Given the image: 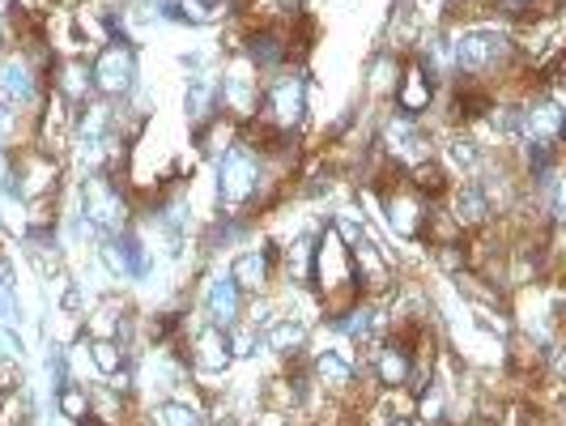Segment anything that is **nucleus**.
Wrapping results in <instances>:
<instances>
[{
  "label": "nucleus",
  "mask_w": 566,
  "mask_h": 426,
  "mask_svg": "<svg viewBox=\"0 0 566 426\" xmlns=\"http://www.w3.org/2000/svg\"><path fill=\"white\" fill-rule=\"evenodd\" d=\"M18 128H22V112H13V107L0 103V149H13Z\"/></svg>",
  "instance_id": "2f4dec72"
},
{
  "label": "nucleus",
  "mask_w": 566,
  "mask_h": 426,
  "mask_svg": "<svg viewBox=\"0 0 566 426\" xmlns=\"http://www.w3.org/2000/svg\"><path fill=\"white\" fill-rule=\"evenodd\" d=\"M397 82H400V56L384 48L379 56L370 60V69H367L370 98H392V94H397Z\"/></svg>",
  "instance_id": "393cba45"
},
{
  "label": "nucleus",
  "mask_w": 566,
  "mask_h": 426,
  "mask_svg": "<svg viewBox=\"0 0 566 426\" xmlns=\"http://www.w3.org/2000/svg\"><path fill=\"white\" fill-rule=\"evenodd\" d=\"M73 128H77V107L69 98H60L56 90L43 94V112H34V137L30 145H39L43 154H56L73 145Z\"/></svg>",
  "instance_id": "9d476101"
},
{
  "label": "nucleus",
  "mask_w": 566,
  "mask_h": 426,
  "mask_svg": "<svg viewBox=\"0 0 566 426\" xmlns=\"http://www.w3.org/2000/svg\"><path fill=\"white\" fill-rule=\"evenodd\" d=\"M85 354H90V367L98 371L103 380H112L115 371L128 363V350L115 337H85Z\"/></svg>",
  "instance_id": "a878e982"
},
{
  "label": "nucleus",
  "mask_w": 566,
  "mask_h": 426,
  "mask_svg": "<svg viewBox=\"0 0 566 426\" xmlns=\"http://www.w3.org/2000/svg\"><path fill=\"white\" fill-rule=\"evenodd\" d=\"M82 222L90 227L94 239H112V235H124L128 222H133V205L124 197V188L115 184L112 175L103 170H90L82 184Z\"/></svg>",
  "instance_id": "f03ea898"
},
{
  "label": "nucleus",
  "mask_w": 566,
  "mask_h": 426,
  "mask_svg": "<svg viewBox=\"0 0 566 426\" xmlns=\"http://www.w3.org/2000/svg\"><path fill=\"white\" fill-rule=\"evenodd\" d=\"M243 290L234 285L230 273H213V282L205 285V312H209V324H218V329H230V324H239L243 320Z\"/></svg>",
  "instance_id": "a211bd4d"
},
{
  "label": "nucleus",
  "mask_w": 566,
  "mask_h": 426,
  "mask_svg": "<svg viewBox=\"0 0 566 426\" xmlns=\"http://www.w3.org/2000/svg\"><path fill=\"white\" fill-rule=\"evenodd\" d=\"M273 269H277V248H248L230 260V278L243 294H269L273 282Z\"/></svg>",
  "instance_id": "dca6fc26"
},
{
  "label": "nucleus",
  "mask_w": 566,
  "mask_h": 426,
  "mask_svg": "<svg viewBox=\"0 0 566 426\" xmlns=\"http://www.w3.org/2000/svg\"><path fill=\"white\" fill-rule=\"evenodd\" d=\"M260 184H264V158L243 142H234L218 158V200L230 214H239L243 205L260 200Z\"/></svg>",
  "instance_id": "20e7f679"
},
{
  "label": "nucleus",
  "mask_w": 566,
  "mask_h": 426,
  "mask_svg": "<svg viewBox=\"0 0 566 426\" xmlns=\"http://www.w3.org/2000/svg\"><path fill=\"white\" fill-rule=\"evenodd\" d=\"M370 375L379 388H405L413 375V354L400 337H379L370 345Z\"/></svg>",
  "instance_id": "ddd939ff"
},
{
  "label": "nucleus",
  "mask_w": 566,
  "mask_h": 426,
  "mask_svg": "<svg viewBox=\"0 0 566 426\" xmlns=\"http://www.w3.org/2000/svg\"><path fill=\"white\" fill-rule=\"evenodd\" d=\"M379 154L392 163V167L409 170L413 163L430 158V137H426L422 120H409V115H388L384 128H379Z\"/></svg>",
  "instance_id": "1a4fd4ad"
},
{
  "label": "nucleus",
  "mask_w": 566,
  "mask_h": 426,
  "mask_svg": "<svg viewBox=\"0 0 566 426\" xmlns=\"http://www.w3.org/2000/svg\"><path fill=\"white\" fill-rule=\"evenodd\" d=\"M443 154H448V163H452L455 170H464V179H478V170H485V154L473 133L452 128L448 142H443Z\"/></svg>",
  "instance_id": "b1692460"
},
{
  "label": "nucleus",
  "mask_w": 566,
  "mask_h": 426,
  "mask_svg": "<svg viewBox=\"0 0 566 426\" xmlns=\"http://www.w3.org/2000/svg\"><path fill=\"white\" fill-rule=\"evenodd\" d=\"M379 205H384V222H388V230H392L397 239H422L426 209H430V205L405 184V175L379 193Z\"/></svg>",
  "instance_id": "9b49d317"
},
{
  "label": "nucleus",
  "mask_w": 566,
  "mask_h": 426,
  "mask_svg": "<svg viewBox=\"0 0 566 426\" xmlns=\"http://www.w3.org/2000/svg\"><path fill=\"white\" fill-rule=\"evenodd\" d=\"M90 82H94L98 98H128L137 90V52H133V43H124V39L103 43L90 60Z\"/></svg>",
  "instance_id": "39448f33"
},
{
  "label": "nucleus",
  "mask_w": 566,
  "mask_h": 426,
  "mask_svg": "<svg viewBox=\"0 0 566 426\" xmlns=\"http://www.w3.org/2000/svg\"><path fill=\"white\" fill-rule=\"evenodd\" d=\"M384 426H418V423H413V418H388Z\"/></svg>",
  "instance_id": "c9c22d12"
},
{
  "label": "nucleus",
  "mask_w": 566,
  "mask_h": 426,
  "mask_svg": "<svg viewBox=\"0 0 566 426\" xmlns=\"http://www.w3.org/2000/svg\"><path fill=\"white\" fill-rule=\"evenodd\" d=\"M260 107H264L260 115L273 120L282 133H298V128L307 124V73L285 64L273 77H264Z\"/></svg>",
  "instance_id": "7ed1b4c3"
},
{
  "label": "nucleus",
  "mask_w": 566,
  "mask_h": 426,
  "mask_svg": "<svg viewBox=\"0 0 566 426\" xmlns=\"http://www.w3.org/2000/svg\"><path fill=\"white\" fill-rule=\"evenodd\" d=\"M0 103L22 115H34V107L43 103V73L27 52L0 56Z\"/></svg>",
  "instance_id": "6e6552de"
},
{
  "label": "nucleus",
  "mask_w": 566,
  "mask_h": 426,
  "mask_svg": "<svg viewBox=\"0 0 566 426\" xmlns=\"http://www.w3.org/2000/svg\"><path fill=\"white\" fill-rule=\"evenodd\" d=\"M503 13H507L511 22H520V18H528V9H533V0H494Z\"/></svg>",
  "instance_id": "72a5a7b5"
},
{
  "label": "nucleus",
  "mask_w": 566,
  "mask_h": 426,
  "mask_svg": "<svg viewBox=\"0 0 566 426\" xmlns=\"http://www.w3.org/2000/svg\"><path fill=\"white\" fill-rule=\"evenodd\" d=\"M277 264L285 269L290 290H307V285H312V269H315V239L312 235H298V239H290L285 248H277Z\"/></svg>",
  "instance_id": "4be33fe9"
},
{
  "label": "nucleus",
  "mask_w": 566,
  "mask_h": 426,
  "mask_svg": "<svg viewBox=\"0 0 566 426\" xmlns=\"http://www.w3.org/2000/svg\"><path fill=\"white\" fill-rule=\"evenodd\" d=\"M312 380L328 397H349L354 384H358V371H354V359H349V354H340V350H319L312 359Z\"/></svg>",
  "instance_id": "f3484780"
},
{
  "label": "nucleus",
  "mask_w": 566,
  "mask_h": 426,
  "mask_svg": "<svg viewBox=\"0 0 566 426\" xmlns=\"http://www.w3.org/2000/svg\"><path fill=\"white\" fill-rule=\"evenodd\" d=\"M260 90H264L260 73H255L243 56H234L227 69L218 73V107H222V115H230L234 124H243V120H252V115L260 112Z\"/></svg>",
  "instance_id": "423d86ee"
},
{
  "label": "nucleus",
  "mask_w": 566,
  "mask_h": 426,
  "mask_svg": "<svg viewBox=\"0 0 566 426\" xmlns=\"http://www.w3.org/2000/svg\"><path fill=\"white\" fill-rule=\"evenodd\" d=\"M22 4V13H43L48 9V0H18Z\"/></svg>",
  "instance_id": "f704fd0d"
},
{
  "label": "nucleus",
  "mask_w": 566,
  "mask_h": 426,
  "mask_svg": "<svg viewBox=\"0 0 566 426\" xmlns=\"http://www.w3.org/2000/svg\"><path fill=\"white\" fill-rule=\"evenodd\" d=\"M452 222L464 235H478V230H485L490 222H494V205L485 200V193L478 188V179H460V184H452Z\"/></svg>",
  "instance_id": "4468645a"
},
{
  "label": "nucleus",
  "mask_w": 566,
  "mask_h": 426,
  "mask_svg": "<svg viewBox=\"0 0 566 426\" xmlns=\"http://www.w3.org/2000/svg\"><path fill=\"white\" fill-rule=\"evenodd\" d=\"M307 337H312V329H307V320H303V315H277V320L260 333L264 350H269V354H277V359H294V354L307 345Z\"/></svg>",
  "instance_id": "412c9836"
},
{
  "label": "nucleus",
  "mask_w": 566,
  "mask_h": 426,
  "mask_svg": "<svg viewBox=\"0 0 566 426\" xmlns=\"http://www.w3.org/2000/svg\"><path fill=\"white\" fill-rule=\"evenodd\" d=\"M230 363H234V354H230L227 329L205 324V329H197V333H192L188 371H197V375H222V371H230Z\"/></svg>",
  "instance_id": "2eb2a0df"
},
{
  "label": "nucleus",
  "mask_w": 566,
  "mask_h": 426,
  "mask_svg": "<svg viewBox=\"0 0 566 426\" xmlns=\"http://www.w3.org/2000/svg\"><path fill=\"white\" fill-rule=\"evenodd\" d=\"M515 60V39L499 27H464L448 39V64L464 82H485Z\"/></svg>",
  "instance_id": "f257e3e1"
},
{
  "label": "nucleus",
  "mask_w": 566,
  "mask_h": 426,
  "mask_svg": "<svg viewBox=\"0 0 566 426\" xmlns=\"http://www.w3.org/2000/svg\"><path fill=\"white\" fill-rule=\"evenodd\" d=\"M52 90L82 112L85 103H90V94H94V82H90V60L85 56L56 60V64H52Z\"/></svg>",
  "instance_id": "aec40b11"
},
{
  "label": "nucleus",
  "mask_w": 566,
  "mask_h": 426,
  "mask_svg": "<svg viewBox=\"0 0 566 426\" xmlns=\"http://www.w3.org/2000/svg\"><path fill=\"white\" fill-rule=\"evenodd\" d=\"M227 341H230V354H234V359H252V354H260V350H264L260 333H255L252 324H243V320H239V324H230Z\"/></svg>",
  "instance_id": "c85d7f7f"
},
{
  "label": "nucleus",
  "mask_w": 566,
  "mask_h": 426,
  "mask_svg": "<svg viewBox=\"0 0 566 426\" xmlns=\"http://www.w3.org/2000/svg\"><path fill=\"white\" fill-rule=\"evenodd\" d=\"M392 103H397V115H409V120H422L434 112V77L426 73L418 56L400 60V82Z\"/></svg>",
  "instance_id": "f8f14e48"
},
{
  "label": "nucleus",
  "mask_w": 566,
  "mask_h": 426,
  "mask_svg": "<svg viewBox=\"0 0 566 426\" xmlns=\"http://www.w3.org/2000/svg\"><path fill=\"white\" fill-rule=\"evenodd\" d=\"M434 264L443 269V273H460V269H469V256H464V243H439L434 248Z\"/></svg>",
  "instance_id": "7c9ffc66"
},
{
  "label": "nucleus",
  "mask_w": 566,
  "mask_h": 426,
  "mask_svg": "<svg viewBox=\"0 0 566 426\" xmlns=\"http://www.w3.org/2000/svg\"><path fill=\"white\" fill-rule=\"evenodd\" d=\"M60 188V158L56 154H43L39 145H22L13 149V197L39 200V197H56Z\"/></svg>",
  "instance_id": "0eeeda50"
},
{
  "label": "nucleus",
  "mask_w": 566,
  "mask_h": 426,
  "mask_svg": "<svg viewBox=\"0 0 566 426\" xmlns=\"http://www.w3.org/2000/svg\"><path fill=\"white\" fill-rule=\"evenodd\" d=\"M184 112H188V124H192V133H197V128H205L213 115L222 112V107H218V73H209V69H197V73L188 77Z\"/></svg>",
  "instance_id": "6ab92c4d"
},
{
  "label": "nucleus",
  "mask_w": 566,
  "mask_h": 426,
  "mask_svg": "<svg viewBox=\"0 0 566 426\" xmlns=\"http://www.w3.org/2000/svg\"><path fill=\"white\" fill-rule=\"evenodd\" d=\"M56 409L60 418H69V423H90V393H85V384H64L56 393Z\"/></svg>",
  "instance_id": "cd10ccee"
},
{
  "label": "nucleus",
  "mask_w": 566,
  "mask_h": 426,
  "mask_svg": "<svg viewBox=\"0 0 566 426\" xmlns=\"http://www.w3.org/2000/svg\"><path fill=\"white\" fill-rule=\"evenodd\" d=\"M48 380H52V393H60L64 384H73V371H69V350H64L60 341L48 350Z\"/></svg>",
  "instance_id": "c756f323"
},
{
  "label": "nucleus",
  "mask_w": 566,
  "mask_h": 426,
  "mask_svg": "<svg viewBox=\"0 0 566 426\" xmlns=\"http://www.w3.org/2000/svg\"><path fill=\"white\" fill-rule=\"evenodd\" d=\"M405 184H409L426 205H434V200H443L452 193V170L443 167L439 158H422V163H413V167L405 170Z\"/></svg>",
  "instance_id": "5701e85b"
},
{
  "label": "nucleus",
  "mask_w": 566,
  "mask_h": 426,
  "mask_svg": "<svg viewBox=\"0 0 566 426\" xmlns=\"http://www.w3.org/2000/svg\"><path fill=\"white\" fill-rule=\"evenodd\" d=\"M0 197H13V149H0Z\"/></svg>",
  "instance_id": "473e14b6"
},
{
  "label": "nucleus",
  "mask_w": 566,
  "mask_h": 426,
  "mask_svg": "<svg viewBox=\"0 0 566 426\" xmlns=\"http://www.w3.org/2000/svg\"><path fill=\"white\" fill-rule=\"evenodd\" d=\"M154 423L158 426H205V409L184 397H163L154 405Z\"/></svg>",
  "instance_id": "bb28decb"
}]
</instances>
